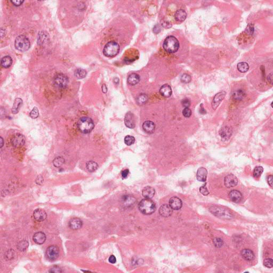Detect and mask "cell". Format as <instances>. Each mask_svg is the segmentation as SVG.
I'll use <instances>...</instances> for the list:
<instances>
[{
    "label": "cell",
    "mask_w": 273,
    "mask_h": 273,
    "mask_svg": "<svg viewBox=\"0 0 273 273\" xmlns=\"http://www.w3.org/2000/svg\"><path fill=\"white\" fill-rule=\"evenodd\" d=\"M141 212L145 215H149L154 212L156 210V205L151 199L142 200L138 205Z\"/></svg>",
    "instance_id": "1"
},
{
    "label": "cell",
    "mask_w": 273,
    "mask_h": 273,
    "mask_svg": "<svg viewBox=\"0 0 273 273\" xmlns=\"http://www.w3.org/2000/svg\"><path fill=\"white\" fill-rule=\"evenodd\" d=\"M179 42L174 36L167 37L163 42L164 49L170 53H176L179 48Z\"/></svg>",
    "instance_id": "2"
},
{
    "label": "cell",
    "mask_w": 273,
    "mask_h": 273,
    "mask_svg": "<svg viewBox=\"0 0 273 273\" xmlns=\"http://www.w3.org/2000/svg\"><path fill=\"white\" fill-rule=\"evenodd\" d=\"M94 127L92 120L88 117H81L77 122L79 130L83 133H91Z\"/></svg>",
    "instance_id": "3"
},
{
    "label": "cell",
    "mask_w": 273,
    "mask_h": 273,
    "mask_svg": "<svg viewBox=\"0 0 273 273\" xmlns=\"http://www.w3.org/2000/svg\"><path fill=\"white\" fill-rule=\"evenodd\" d=\"M120 51V46L114 41L108 42L103 49L104 55L108 57H113L117 55Z\"/></svg>",
    "instance_id": "4"
},
{
    "label": "cell",
    "mask_w": 273,
    "mask_h": 273,
    "mask_svg": "<svg viewBox=\"0 0 273 273\" xmlns=\"http://www.w3.org/2000/svg\"><path fill=\"white\" fill-rule=\"evenodd\" d=\"M14 45L17 50L21 52H25L30 49V42L27 37L24 35H20L16 39Z\"/></svg>",
    "instance_id": "5"
},
{
    "label": "cell",
    "mask_w": 273,
    "mask_h": 273,
    "mask_svg": "<svg viewBox=\"0 0 273 273\" xmlns=\"http://www.w3.org/2000/svg\"><path fill=\"white\" fill-rule=\"evenodd\" d=\"M68 79L63 74H58L54 78V84L58 88L64 89L68 84Z\"/></svg>",
    "instance_id": "6"
},
{
    "label": "cell",
    "mask_w": 273,
    "mask_h": 273,
    "mask_svg": "<svg viewBox=\"0 0 273 273\" xmlns=\"http://www.w3.org/2000/svg\"><path fill=\"white\" fill-rule=\"evenodd\" d=\"M47 258L51 261L57 259L59 255V249L56 246H51L47 248L45 252Z\"/></svg>",
    "instance_id": "7"
},
{
    "label": "cell",
    "mask_w": 273,
    "mask_h": 273,
    "mask_svg": "<svg viewBox=\"0 0 273 273\" xmlns=\"http://www.w3.org/2000/svg\"><path fill=\"white\" fill-rule=\"evenodd\" d=\"M11 142L13 146L19 148L24 145L25 138L24 136L21 134H16L11 138Z\"/></svg>",
    "instance_id": "8"
},
{
    "label": "cell",
    "mask_w": 273,
    "mask_h": 273,
    "mask_svg": "<svg viewBox=\"0 0 273 273\" xmlns=\"http://www.w3.org/2000/svg\"><path fill=\"white\" fill-rule=\"evenodd\" d=\"M226 93L225 91H221L215 94L212 102V107L214 110H215L217 108L221 102L226 96Z\"/></svg>",
    "instance_id": "9"
},
{
    "label": "cell",
    "mask_w": 273,
    "mask_h": 273,
    "mask_svg": "<svg viewBox=\"0 0 273 273\" xmlns=\"http://www.w3.org/2000/svg\"><path fill=\"white\" fill-rule=\"evenodd\" d=\"M225 185L227 188L234 187L238 184L237 177L233 174H228L225 178Z\"/></svg>",
    "instance_id": "10"
},
{
    "label": "cell",
    "mask_w": 273,
    "mask_h": 273,
    "mask_svg": "<svg viewBox=\"0 0 273 273\" xmlns=\"http://www.w3.org/2000/svg\"><path fill=\"white\" fill-rule=\"evenodd\" d=\"M169 205L173 210H179L182 206V201L179 198L174 196L170 199Z\"/></svg>",
    "instance_id": "11"
},
{
    "label": "cell",
    "mask_w": 273,
    "mask_h": 273,
    "mask_svg": "<svg viewBox=\"0 0 273 273\" xmlns=\"http://www.w3.org/2000/svg\"><path fill=\"white\" fill-rule=\"evenodd\" d=\"M46 212L42 209H37L34 211L33 217L37 221H43L47 218Z\"/></svg>",
    "instance_id": "12"
},
{
    "label": "cell",
    "mask_w": 273,
    "mask_h": 273,
    "mask_svg": "<svg viewBox=\"0 0 273 273\" xmlns=\"http://www.w3.org/2000/svg\"><path fill=\"white\" fill-rule=\"evenodd\" d=\"M124 123L127 127L133 129L135 127V122L134 116L131 112L127 113L124 118Z\"/></svg>",
    "instance_id": "13"
},
{
    "label": "cell",
    "mask_w": 273,
    "mask_h": 273,
    "mask_svg": "<svg viewBox=\"0 0 273 273\" xmlns=\"http://www.w3.org/2000/svg\"><path fill=\"white\" fill-rule=\"evenodd\" d=\"M173 212V209L171 208L169 205L163 204L160 207L159 209V213L160 215L163 217H168L172 215Z\"/></svg>",
    "instance_id": "14"
},
{
    "label": "cell",
    "mask_w": 273,
    "mask_h": 273,
    "mask_svg": "<svg viewBox=\"0 0 273 273\" xmlns=\"http://www.w3.org/2000/svg\"><path fill=\"white\" fill-rule=\"evenodd\" d=\"M83 226V222L78 218H72L69 221V227L73 230L80 229Z\"/></svg>",
    "instance_id": "15"
},
{
    "label": "cell",
    "mask_w": 273,
    "mask_h": 273,
    "mask_svg": "<svg viewBox=\"0 0 273 273\" xmlns=\"http://www.w3.org/2000/svg\"><path fill=\"white\" fill-rule=\"evenodd\" d=\"M228 196L231 201L234 203L240 202L242 199V194L237 190H233L230 192Z\"/></svg>",
    "instance_id": "16"
},
{
    "label": "cell",
    "mask_w": 273,
    "mask_h": 273,
    "mask_svg": "<svg viewBox=\"0 0 273 273\" xmlns=\"http://www.w3.org/2000/svg\"><path fill=\"white\" fill-rule=\"evenodd\" d=\"M33 239L34 242L37 244H43L46 240V235L43 232H37L34 235Z\"/></svg>",
    "instance_id": "17"
},
{
    "label": "cell",
    "mask_w": 273,
    "mask_h": 273,
    "mask_svg": "<svg viewBox=\"0 0 273 273\" xmlns=\"http://www.w3.org/2000/svg\"><path fill=\"white\" fill-rule=\"evenodd\" d=\"M232 133H233V131L231 127H223L221 129L219 132V134L222 139L227 140L231 138L232 135Z\"/></svg>",
    "instance_id": "18"
},
{
    "label": "cell",
    "mask_w": 273,
    "mask_h": 273,
    "mask_svg": "<svg viewBox=\"0 0 273 273\" xmlns=\"http://www.w3.org/2000/svg\"><path fill=\"white\" fill-rule=\"evenodd\" d=\"M143 130L149 134H151L154 132L155 129V125L154 123L151 121H147L143 124Z\"/></svg>",
    "instance_id": "19"
},
{
    "label": "cell",
    "mask_w": 273,
    "mask_h": 273,
    "mask_svg": "<svg viewBox=\"0 0 273 273\" xmlns=\"http://www.w3.org/2000/svg\"><path fill=\"white\" fill-rule=\"evenodd\" d=\"M241 255L244 259L249 261L253 260L255 258V255L253 251L248 249L242 250L241 251Z\"/></svg>",
    "instance_id": "20"
},
{
    "label": "cell",
    "mask_w": 273,
    "mask_h": 273,
    "mask_svg": "<svg viewBox=\"0 0 273 273\" xmlns=\"http://www.w3.org/2000/svg\"><path fill=\"white\" fill-rule=\"evenodd\" d=\"M207 170L204 168H200L198 169L197 174H196V176L197 180L201 182H204L207 180Z\"/></svg>",
    "instance_id": "21"
},
{
    "label": "cell",
    "mask_w": 273,
    "mask_h": 273,
    "mask_svg": "<svg viewBox=\"0 0 273 273\" xmlns=\"http://www.w3.org/2000/svg\"><path fill=\"white\" fill-rule=\"evenodd\" d=\"M155 193V190L153 188L147 186L144 188L142 192L143 196L145 199H151L154 196Z\"/></svg>",
    "instance_id": "22"
},
{
    "label": "cell",
    "mask_w": 273,
    "mask_h": 273,
    "mask_svg": "<svg viewBox=\"0 0 273 273\" xmlns=\"http://www.w3.org/2000/svg\"><path fill=\"white\" fill-rule=\"evenodd\" d=\"M160 92L163 97H170L172 94V89L168 84H164L160 88Z\"/></svg>",
    "instance_id": "23"
},
{
    "label": "cell",
    "mask_w": 273,
    "mask_h": 273,
    "mask_svg": "<svg viewBox=\"0 0 273 273\" xmlns=\"http://www.w3.org/2000/svg\"><path fill=\"white\" fill-rule=\"evenodd\" d=\"M210 211L212 213V214L218 217H223L226 216L228 217V215H227V211L221 209V207H213L210 209Z\"/></svg>",
    "instance_id": "24"
},
{
    "label": "cell",
    "mask_w": 273,
    "mask_h": 273,
    "mask_svg": "<svg viewBox=\"0 0 273 273\" xmlns=\"http://www.w3.org/2000/svg\"><path fill=\"white\" fill-rule=\"evenodd\" d=\"M187 17V14L185 10L182 9H180L176 12L174 14L175 19L178 22H183L184 21Z\"/></svg>",
    "instance_id": "25"
},
{
    "label": "cell",
    "mask_w": 273,
    "mask_h": 273,
    "mask_svg": "<svg viewBox=\"0 0 273 273\" xmlns=\"http://www.w3.org/2000/svg\"><path fill=\"white\" fill-rule=\"evenodd\" d=\"M22 100L20 98H16L13 105V107L12 108L11 112L14 114L18 113L20 110V108L22 107Z\"/></svg>",
    "instance_id": "26"
},
{
    "label": "cell",
    "mask_w": 273,
    "mask_h": 273,
    "mask_svg": "<svg viewBox=\"0 0 273 273\" xmlns=\"http://www.w3.org/2000/svg\"><path fill=\"white\" fill-rule=\"evenodd\" d=\"M139 81H140L139 75L135 73H133V74H130L127 78V82L131 86H134V85L137 84V83H139Z\"/></svg>",
    "instance_id": "27"
},
{
    "label": "cell",
    "mask_w": 273,
    "mask_h": 273,
    "mask_svg": "<svg viewBox=\"0 0 273 273\" xmlns=\"http://www.w3.org/2000/svg\"><path fill=\"white\" fill-rule=\"evenodd\" d=\"M12 63V59L10 56L6 55L1 59V65L4 68H9L11 66Z\"/></svg>",
    "instance_id": "28"
},
{
    "label": "cell",
    "mask_w": 273,
    "mask_h": 273,
    "mask_svg": "<svg viewBox=\"0 0 273 273\" xmlns=\"http://www.w3.org/2000/svg\"><path fill=\"white\" fill-rule=\"evenodd\" d=\"M233 98L236 100H241L246 96V93L242 89H239L235 91L233 94Z\"/></svg>",
    "instance_id": "29"
},
{
    "label": "cell",
    "mask_w": 273,
    "mask_h": 273,
    "mask_svg": "<svg viewBox=\"0 0 273 273\" xmlns=\"http://www.w3.org/2000/svg\"><path fill=\"white\" fill-rule=\"evenodd\" d=\"M98 168V164L96 162H94L92 161H89L86 164V168L88 170V171L90 172H93L94 171H96Z\"/></svg>",
    "instance_id": "30"
},
{
    "label": "cell",
    "mask_w": 273,
    "mask_h": 273,
    "mask_svg": "<svg viewBox=\"0 0 273 273\" xmlns=\"http://www.w3.org/2000/svg\"><path fill=\"white\" fill-rule=\"evenodd\" d=\"M237 69L241 73H246L249 69V65L246 62H241L237 64Z\"/></svg>",
    "instance_id": "31"
},
{
    "label": "cell",
    "mask_w": 273,
    "mask_h": 273,
    "mask_svg": "<svg viewBox=\"0 0 273 273\" xmlns=\"http://www.w3.org/2000/svg\"><path fill=\"white\" fill-rule=\"evenodd\" d=\"M148 97L145 94H141L137 98V102L139 105H143L146 103Z\"/></svg>",
    "instance_id": "32"
},
{
    "label": "cell",
    "mask_w": 273,
    "mask_h": 273,
    "mask_svg": "<svg viewBox=\"0 0 273 273\" xmlns=\"http://www.w3.org/2000/svg\"><path fill=\"white\" fill-rule=\"evenodd\" d=\"M74 75L75 76L77 79H83L86 77V72L84 69L78 68L75 71Z\"/></svg>",
    "instance_id": "33"
},
{
    "label": "cell",
    "mask_w": 273,
    "mask_h": 273,
    "mask_svg": "<svg viewBox=\"0 0 273 273\" xmlns=\"http://www.w3.org/2000/svg\"><path fill=\"white\" fill-rule=\"evenodd\" d=\"M65 162V160L63 157H57L53 161V164L56 168H59Z\"/></svg>",
    "instance_id": "34"
},
{
    "label": "cell",
    "mask_w": 273,
    "mask_h": 273,
    "mask_svg": "<svg viewBox=\"0 0 273 273\" xmlns=\"http://www.w3.org/2000/svg\"><path fill=\"white\" fill-rule=\"evenodd\" d=\"M28 246V242L26 240H22V241L19 242L18 245H17V248L20 251H24L27 248Z\"/></svg>",
    "instance_id": "35"
},
{
    "label": "cell",
    "mask_w": 273,
    "mask_h": 273,
    "mask_svg": "<svg viewBox=\"0 0 273 273\" xmlns=\"http://www.w3.org/2000/svg\"><path fill=\"white\" fill-rule=\"evenodd\" d=\"M264 169L262 166H256V168H255L254 169L253 176L255 178H258L261 175Z\"/></svg>",
    "instance_id": "36"
},
{
    "label": "cell",
    "mask_w": 273,
    "mask_h": 273,
    "mask_svg": "<svg viewBox=\"0 0 273 273\" xmlns=\"http://www.w3.org/2000/svg\"><path fill=\"white\" fill-rule=\"evenodd\" d=\"M135 139L131 135H127L124 138V143L127 146H130L133 145V143H135Z\"/></svg>",
    "instance_id": "37"
},
{
    "label": "cell",
    "mask_w": 273,
    "mask_h": 273,
    "mask_svg": "<svg viewBox=\"0 0 273 273\" xmlns=\"http://www.w3.org/2000/svg\"><path fill=\"white\" fill-rule=\"evenodd\" d=\"M39 110L36 107L33 108V109L30 112V117L32 119H36L39 116Z\"/></svg>",
    "instance_id": "38"
},
{
    "label": "cell",
    "mask_w": 273,
    "mask_h": 273,
    "mask_svg": "<svg viewBox=\"0 0 273 273\" xmlns=\"http://www.w3.org/2000/svg\"><path fill=\"white\" fill-rule=\"evenodd\" d=\"M213 242L217 248H220L223 245V241L220 238H215Z\"/></svg>",
    "instance_id": "39"
},
{
    "label": "cell",
    "mask_w": 273,
    "mask_h": 273,
    "mask_svg": "<svg viewBox=\"0 0 273 273\" xmlns=\"http://www.w3.org/2000/svg\"><path fill=\"white\" fill-rule=\"evenodd\" d=\"M190 81H191V77L190 75L187 74L182 75L181 77V81L183 83H189L190 82Z\"/></svg>",
    "instance_id": "40"
},
{
    "label": "cell",
    "mask_w": 273,
    "mask_h": 273,
    "mask_svg": "<svg viewBox=\"0 0 273 273\" xmlns=\"http://www.w3.org/2000/svg\"><path fill=\"white\" fill-rule=\"evenodd\" d=\"M264 265L265 267L267 268L273 267V259L271 258H267L264 260Z\"/></svg>",
    "instance_id": "41"
},
{
    "label": "cell",
    "mask_w": 273,
    "mask_h": 273,
    "mask_svg": "<svg viewBox=\"0 0 273 273\" xmlns=\"http://www.w3.org/2000/svg\"><path fill=\"white\" fill-rule=\"evenodd\" d=\"M200 192L203 195H205V196H207L209 194V192L207 190V188L205 186V185H203L200 188Z\"/></svg>",
    "instance_id": "42"
},
{
    "label": "cell",
    "mask_w": 273,
    "mask_h": 273,
    "mask_svg": "<svg viewBox=\"0 0 273 273\" xmlns=\"http://www.w3.org/2000/svg\"><path fill=\"white\" fill-rule=\"evenodd\" d=\"M182 114L186 117H189L192 115V111L189 108H185L182 111Z\"/></svg>",
    "instance_id": "43"
},
{
    "label": "cell",
    "mask_w": 273,
    "mask_h": 273,
    "mask_svg": "<svg viewBox=\"0 0 273 273\" xmlns=\"http://www.w3.org/2000/svg\"><path fill=\"white\" fill-rule=\"evenodd\" d=\"M49 272L50 273H61L62 272V271L59 267H58L57 266H53V267L50 269Z\"/></svg>",
    "instance_id": "44"
},
{
    "label": "cell",
    "mask_w": 273,
    "mask_h": 273,
    "mask_svg": "<svg viewBox=\"0 0 273 273\" xmlns=\"http://www.w3.org/2000/svg\"><path fill=\"white\" fill-rule=\"evenodd\" d=\"M14 251L12 250H9L6 252V256L8 259H11L14 258Z\"/></svg>",
    "instance_id": "45"
},
{
    "label": "cell",
    "mask_w": 273,
    "mask_h": 273,
    "mask_svg": "<svg viewBox=\"0 0 273 273\" xmlns=\"http://www.w3.org/2000/svg\"><path fill=\"white\" fill-rule=\"evenodd\" d=\"M246 33L249 34H250V35L252 34L254 31V25H252V24L249 25L246 30Z\"/></svg>",
    "instance_id": "46"
},
{
    "label": "cell",
    "mask_w": 273,
    "mask_h": 273,
    "mask_svg": "<svg viewBox=\"0 0 273 273\" xmlns=\"http://www.w3.org/2000/svg\"><path fill=\"white\" fill-rule=\"evenodd\" d=\"M182 105L185 108H188L190 105V101L188 99H184L182 100Z\"/></svg>",
    "instance_id": "47"
},
{
    "label": "cell",
    "mask_w": 273,
    "mask_h": 273,
    "mask_svg": "<svg viewBox=\"0 0 273 273\" xmlns=\"http://www.w3.org/2000/svg\"><path fill=\"white\" fill-rule=\"evenodd\" d=\"M129 170L128 169H125V170H124L123 171H122L121 172V175L122 178L123 179H125V178H127L128 175H129Z\"/></svg>",
    "instance_id": "48"
},
{
    "label": "cell",
    "mask_w": 273,
    "mask_h": 273,
    "mask_svg": "<svg viewBox=\"0 0 273 273\" xmlns=\"http://www.w3.org/2000/svg\"><path fill=\"white\" fill-rule=\"evenodd\" d=\"M162 26L166 28H169L172 27V24L168 21H164L162 22Z\"/></svg>",
    "instance_id": "49"
},
{
    "label": "cell",
    "mask_w": 273,
    "mask_h": 273,
    "mask_svg": "<svg viewBox=\"0 0 273 273\" xmlns=\"http://www.w3.org/2000/svg\"><path fill=\"white\" fill-rule=\"evenodd\" d=\"M11 3L15 6H20L22 5V3H24V1H20V0H16V1H11Z\"/></svg>",
    "instance_id": "50"
},
{
    "label": "cell",
    "mask_w": 273,
    "mask_h": 273,
    "mask_svg": "<svg viewBox=\"0 0 273 273\" xmlns=\"http://www.w3.org/2000/svg\"><path fill=\"white\" fill-rule=\"evenodd\" d=\"M161 30V28L159 25H155L153 28V32L155 34H157L160 33Z\"/></svg>",
    "instance_id": "51"
},
{
    "label": "cell",
    "mask_w": 273,
    "mask_h": 273,
    "mask_svg": "<svg viewBox=\"0 0 273 273\" xmlns=\"http://www.w3.org/2000/svg\"><path fill=\"white\" fill-rule=\"evenodd\" d=\"M43 178L41 176H37L36 179V184L37 185H41L43 184Z\"/></svg>",
    "instance_id": "52"
},
{
    "label": "cell",
    "mask_w": 273,
    "mask_h": 273,
    "mask_svg": "<svg viewBox=\"0 0 273 273\" xmlns=\"http://www.w3.org/2000/svg\"><path fill=\"white\" fill-rule=\"evenodd\" d=\"M267 182L271 187H273V176L270 175L267 177Z\"/></svg>",
    "instance_id": "53"
},
{
    "label": "cell",
    "mask_w": 273,
    "mask_h": 273,
    "mask_svg": "<svg viewBox=\"0 0 273 273\" xmlns=\"http://www.w3.org/2000/svg\"><path fill=\"white\" fill-rule=\"evenodd\" d=\"M108 260H109V262H110V263H112V264H115L116 261V258H115V256H114V255H111V256H109V259H108Z\"/></svg>",
    "instance_id": "54"
},
{
    "label": "cell",
    "mask_w": 273,
    "mask_h": 273,
    "mask_svg": "<svg viewBox=\"0 0 273 273\" xmlns=\"http://www.w3.org/2000/svg\"><path fill=\"white\" fill-rule=\"evenodd\" d=\"M102 91L104 94H106L107 92V88L105 84H103L102 86Z\"/></svg>",
    "instance_id": "55"
},
{
    "label": "cell",
    "mask_w": 273,
    "mask_h": 273,
    "mask_svg": "<svg viewBox=\"0 0 273 273\" xmlns=\"http://www.w3.org/2000/svg\"><path fill=\"white\" fill-rule=\"evenodd\" d=\"M200 112L201 114H205L206 113V111L204 109V108L202 106V105H201V108H200Z\"/></svg>",
    "instance_id": "56"
},
{
    "label": "cell",
    "mask_w": 273,
    "mask_h": 273,
    "mask_svg": "<svg viewBox=\"0 0 273 273\" xmlns=\"http://www.w3.org/2000/svg\"><path fill=\"white\" fill-rule=\"evenodd\" d=\"M272 74H270V75L268 76V81L270 82H272Z\"/></svg>",
    "instance_id": "57"
},
{
    "label": "cell",
    "mask_w": 273,
    "mask_h": 273,
    "mask_svg": "<svg viewBox=\"0 0 273 273\" xmlns=\"http://www.w3.org/2000/svg\"><path fill=\"white\" fill-rule=\"evenodd\" d=\"M1 148H2L3 145V138H2V137H1Z\"/></svg>",
    "instance_id": "58"
}]
</instances>
